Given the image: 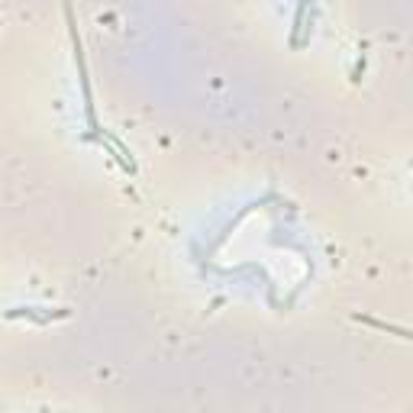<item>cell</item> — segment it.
<instances>
[{
  "label": "cell",
  "mask_w": 413,
  "mask_h": 413,
  "mask_svg": "<svg viewBox=\"0 0 413 413\" xmlns=\"http://www.w3.org/2000/svg\"><path fill=\"white\" fill-rule=\"evenodd\" d=\"M65 17H68V26H71V49H74V61H78L81 94H84V117H88V126H91V136H94V132H101V126H97V113H94V94H91V78H88V61H84V46H81L78 23H74L71 7H65Z\"/></svg>",
  "instance_id": "cell-1"
},
{
  "label": "cell",
  "mask_w": 413,
  "mask_h": 413,
  "mask_svg": "<svg viewBox=\"0 0 413 413\" xmlns=\"http://www.w3.org/2000/svg\"><path fill=\"white\" fill-rule=\"evenodd\" d=\"M7 316H10V320H17V316H30V320H36V323H52V320H59V316H68V310L39 313L36 307H20V310H7Z\"/></svg>",
  "instance_id": "cell-2"
},
{
  "label": "cell",
  "mask_w": 413,
  "mask_h": 413,
  "mask_svg": "<svg viewBox=\"0 0 413 413\" xmlns=\"http://www.w3.org/2000/svg\"><path fill=\"white\" fill-rule=\"evenodd\" d=\"M313 0H301L297 3V13H294V26H291V46H301V32L307 30V7Z\"/></svg>",
  "instance_id": "cell-3"
}]
</instances>
